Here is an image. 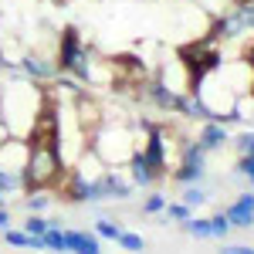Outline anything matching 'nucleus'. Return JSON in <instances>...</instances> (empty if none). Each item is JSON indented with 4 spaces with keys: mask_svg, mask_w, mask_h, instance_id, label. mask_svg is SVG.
I'll return each mask as SVG.
<instances>
[{
    "mask_svg": "<svg viewBox=\"0 0 254 254\" xmlns=\"http://www.w3.org/2000/svg\"><path fill=\"white\" fill-rule=\"evenodd\" d=\"M44 102H48V95H44V88L38 81L34 85L31 81L7 85L0 92V116H3V126H7V136H20V139L27 136L38 112L44 109Z\"/></svg>",
    "mask_w": 254,
    "mask_h": 254,
    "instance_id": "1",
    "label": "nucleus"
},
{
    "mask_svg": "<svg viewBox=\"0 0 254 254\" xmlns=\"http://www.w3.org/2000/svg\"><path fill=\"white\" fill-rule=\"evenodd\" d=\"M88 146L98 153V159H102L105 166H126V163L142 149V142H139L136 132H132L126 122H112L109 116H105V122L92 132Z\"/></svg>",
    "mask_w": 254,
    "mask_h": 254,
    "instance_id": "2",
    "label": "nucleus"
},
{
    "mask_svg": "<svg viewBox=\"0 0 254 254\" xmlns=\"http://www.w3.org/2000/svg\"><path fill=\"white\" fill-rule=\"evenodd\" d=\"M224 217H227V224L231 227H241V231H251L254 227V193H237L234 203H227L224 207Z\"/></svg>",
    "mask_w": 254,
    "mask_h": 254,
    "instance_id": "3",
    "label": "nucleus"
},
{
    "mask_svg": "<svg viewBox=\"0 0 254 254\" xmlns=\"http://www.w3.org/2000/svg\"><path fill=\"white\" fill-rule=\"evenodd\" d=\"M196 146H200L203 153H217V149L231 146V132H227V126L217 122V119H203L200 136H196Z\"/></svg>",
    "mask_w": 254,
    "mask_h": 254,
    "instance_id": "4",
    "label": "nucleus"
},
{
    "mask_svg": "<svg viewBox=\"0 0 254 254\" xmlns=\"http://www.w3.org/2000/svg\"><path fill=\"white\" fill-rule=\"evenodd\" d=\"M20 75H27V78H34V81H48V78H58V64L34 51V55L20 58Z\"/></svg>",
    "mask_w": 254,
    "mask_h": 254,
    "instance_id": "5",
    "label": "nucleus"
},
{
    "mask_svg": "<svg viewBox=\"0 0 254 254\" xmlns=\"http://www.w3.org/2000/svg\"><path fill=\"white\" fill-rule=\"evenodd\" d=\"M64 234V251H78V254H98L102 244H98L95 234L88 231H61Z\"/></svg>",
    "mask_w": 254,
    "mask_h": 254,
    "instance_id": "6",
    "label": "nucleus"
},
{
    "mask_svg": "<svg viewBox=\"0 0 254 254\" xmlns=\"http://www.w3.org/2000/svg\"><path fill=\"white\" fill-rule=\"evenodd\" d=\"M183 224V231L196 241H214V227H210V220L207 217H187V220H180Z\"/></svg>",
    "mask_w": 254,
    "mask_h": 254,
    "instance_id": "7",
    "label": "nucleus"
},
{
    "mask_svg": "<svg viewBox=\"0 0 254 254\" xmlns=\"http://www.w3.org/2000/svg\"><path fill=\"white\" fill-rule=\"evenodd\" d=\"M207 200H210V196H207V190H203L200 183H187V187H183V203H187V207L196 210V207H203Z\"/></svg>",
    "mask_w": 254,
    "mask_h": 254,
    "instance_id": "8",
    "label": "nucleus"
},
{
    "mask_svg": "<svg viewBox=\"0 0 254 254\" xmlns=\"http://www.w3.org/2000/svg\"><path fill=\"white\" fill-rule=\"evenodd\" d=\"M163 217H166V220H187V217H193V207H187L183 200H180V203H170V200H166Z\"/></svg>",
    "mask_w": 254,
    "mask_h": 254,
    "instance_id": "9",
    "label": "nucleus"
},
{
    "mask_svg": "<svg viewBox=\"0 0 254 254\" xmlns=\"http://www.w3.org/2000/svg\"><path fill=\"white\" fill-rule=\"evenodd\" d=\"M231 146L237 149V156H251L254 153V129H244L237 139H231Z\"/></svg>",
    "mask_w": 254,
    "mask_h": 254,
    "instance_id": "10",
    "label": "nucleus"
},
{
    "mask_svg": "<svg viewBox=\"0 0 254 254\" xmlns=\"http://www.w3.org/2000/svg\"><path fill=\"white\" fill-rule=\"evenodd\" d=\"M41 244L51 248V251H64V234H61V227H48V231L41 234Z\"/></svg>",
    "mask_w": 254,
    "mask_h": 254,
    "instance_id": "11",
    "label": "nucleus"
},
{
    "mask_svg": "<svg viewBox=\"0 0 254 254\" xmlns=\"http://www.w3.org/2000/svg\"><path fill=\"white\" fill-rule=\"evenodd\" d=\"M48 203H51V196L41 193V190H31V196H27V210L31 214H41V210H48Z\"/></svg>",
    "mask_w": 254,
    "mask_h": 254,
    "instance_id": "12",
    "label": "nucleus"
},
{
    "mask_svg": "<svg viewBox=\"0 0 254 254\" xmlns=\"http://www.w3.org/2000/svg\"><path fill=\"white\" fill-rule=\"evenodd\" d=\"M3 241L14 244V248H31V234H27V231H14V227L3 231Z\"/></svg>",
    "mask_w": 254,
    "mask_h": 254,
    "instance_id": "13",
    "label": "nucleus"
},
{
    "mask_svg": "<svg viewBox=\"0 0 254 254\" xmlns=\"http://www.w3.org/2000/svg\"><path fill=\"white\" fill-rule=\"evenodd\" d=\"M119 224H112V220H95V234L105 237V241H119Z\"/></svg>",
    "mask_w": 254,
    "mask_h": 254,
    "instance_id": "14",
    "label": "nucleus"
},
{
    "mask_svg": "<svg viewBox=\"0 0 254 254\" xmlns=\"http://www.w3.org/2000/svg\"><path fill=\"white\" fill-rule=\"evenodd\" d=\"M48 227H51V220H44L41 214H31V217H27V224H24V231H27V234H34V237L44 234Z\"/></svg>",
    "mask_w": 254,
    "mask_h": 254,
    "instance_id": "15",
    "label": "nucleus"
},
{
    "mask_svg": "<svg viewBox=\"0 0 254 254\" xmlns=\"http://www.w3.org/2000/svg\"><path fill=\"white\" fill-rule=\"evenodd\" d=\"M116 244H122L126 251H142V237L132 234V231H119V241Z\"/></svg>",
    "mask_w": 254,
    "mask_h": 254,
    "instance_id": "16",
    "label": "nucleus"
},
{
    "mask_svg": "<svg viewBox=\"0 0 254 254\" xmlns=\"http://www.w3.org/2000/svg\"><path fill=\"white\" fill-rule=\"evenodd\" d=\"M210 227H214V241H227V234H231V224H227V217H224V214L210 217Z\"/></svg>",
    "mask_w": 254,
    "mask_h": 254,
    "instance_id": "17",
    "label": "nucleus"
},
{
    "mask_svg": "<svg viewBox=\"0 0 254 254\" xmlns=\"http://www.w3.org/2000/svg\"><path fill=\"white\" fill-rule=\"evenodd\" d=\"M163 207H166V196H163V193H153V196H146L142 214H163Z\"/></svg>",
    "mask_w": 254,
    "mask_h": 254,
    "instance_id": "18",
    "label": "nucleus"
},
{
    "mask_svg": "<svg viewBox=\"0 0 254 254\" xmlns=\"http://www.w3.org/2000/svg\"><path fill=\"white\" fill-rule=\"evenodd\" d=\"M7 227H10V210L0 207V231H7Z\"/></svg>",
    "mask_w": 254,
    "mask_h": 254,
    "instance_id": "19",
    "label": "nucleus"
},
{
    "mask_svg": "<svg viewBox=\"0 0 254 254\" xmlns=\"http://www.w3.org/2000/svg\"><path fill=\"white\" fill-rule=\"evenodd\" d=\"M0 200H3V190H0Z\"/></svg>",
    "mask_w": 254,
    "mask_h": 254,
    "instance_id": "20",
    "label": "nucleus"
},
{
    "mask_svg": "<svg viewBox=\"0 0 254 254\" xmlns=\"http://www.w3.org/2000/svg\"><path fill=\"white\" fill-rule=\"evenodd\" d=\"M251 190H254V187H251Z\"/></svg>",
    "mask_w": 254,
    "mask_h": 254,
    "instance_id": "21",
    "label": "nucleus"
}]
</instances>
